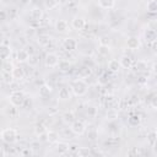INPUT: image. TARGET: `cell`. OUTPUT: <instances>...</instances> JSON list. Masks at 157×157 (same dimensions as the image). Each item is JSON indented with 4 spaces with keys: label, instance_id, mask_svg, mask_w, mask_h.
Listing matches in <instances>:
<instances>
[{
    "label": "cell",
    "instance_id": "obj_1",
    "mask_svg": "<svg viewBox=\"0 0 157 157\" xmlns=\"http://www.w3.org/2000/svg\"><path fill=\"white\" fill-rule=\"evenodd\" d=\"M71 90H72V92H74L75 96L82 97V96H85L87 93L88 87H87V83L83 80H75L71 83Z\"/></svg>",
    "mask_w": 157,
    "mask_h": 157
},
{
    "label": "cell",
    "instance_id": "obj_2",
    "mask_svg": "<svg viewBox=\"0 0 157 157\" xmlns=\"http://www.w3.org/2000/svg\"><path fill=\"white\" fill-rule=\"evenodd\" d=\"M9 101L13 107H21L26 101V96L22 91H12L9 96Z\"/></svg>",
    "mask_w": 157,
    "mask_h": 157
},
{
    "label": "cell",
    "instance_id": "obj_3",
    "mask_svg": "<svg viewBox=\"0 0 157 157\" xmlns=\"http://www.w3.org/2000/svg\"><path fill=\"white\" fill-rule=\"evenodd\" d=\"M0 139L2 141H5L6 144H12L16 141L17 139V132L15 129L12 128H7V129H4L1 132H0Z\"/></svg>",
    "mask_w": 157,
    "mask_h": 157
},
{
    "label": "cell",
    "instance_id": "obj_4",
    "mask_svg": "<svg viewBox=\"0 0 157 157\" xmlns=\"http://www.w3.org/2000/svg\"><path fill=\"white\" fill-rule=\"evenodd\" d=\"M70 131L74 134V135H83L85 131H86V125L82 120H74L71 124H70Z\"/></svg>",
    "mask_w": 157,
    "mask_h": 157
},
{
    "label": "cell",
    "instance_id": "obj_5",
    "mask_svg": "<svg viewBox=\"0 0 157 157\" xmlns=\"http://www.w3.org/2000/svg\"><path fill=\"white\" fill-rule=\"evenodd\" d=\"M77 40L72 37H66L63 39V48L66 52H75L77 49Z\"/></svg>",
    "mask_w": 157,
    "mask_h": 157
},
{
    "label": "cell",
    "instance_id": "obj_6",
    "mask_svg": "<svg viewBox=\"0 0 157 157\" xmlns=\"http://www.w3.org/2000/svg\"><path fill=\"white\" fill-rule=\"evenodd\" d=\"M59 63V56L55 53H47L44 58V64L47 67H55Z\"/></svg>",
    "mask_w": 157,
    "mask_h": 157
},
{
    "label": "cell",
    "instance_id": "obj_7",
    "mask_svg": "<svg viewBox=\"0 0 157 157\" xmlns=\"http://www.w3.org/2000/svg\"><path fill=\"white\" fill-rule=\"evenodd\" d=\"M11 76H12V78H13L15 81L20 82V81H22V80L25 78L26 72H25L23 67H21V66H13V69H12V71H11Z\"/></svg>",
    "mask_w": 157,
    "mask_h": 157
},
{
    "label": "cell",
    "instance_id": "obj_8",
    "mask_svg": "<svg viewBox=\"0 0 157 157\" xmlns=\"http://www.w3.org/2000/svg\"><path fill=\"white\" fill-rule=\"evenodd\" d=\"M140 45H141L140 39H139L137 37H135V36H131V37H129V38L126 39V47H128L129 49H131V50L139 49Z\"/></svg>",
    "mask_w": 157,
    "mask_h": 157
},
{
    "label": "cell",
    "instance_id": "obj_9",
    "mask_svg": "<svg viewBox=\"0 0 157 157\" xmlns=\"http://www.w3.org/2000/svg\"><path fill=\"white\" fill-rule=\"evenodd\" d=\"M43 10L42 9H39V7H33L32 10H31V12H29V17H31V20L32 21H34V22H39L42 18H43Z\"/></svg>",
    "mask_w": 157,
    "mask_h": 157
},
{
    "label": "cell",
    "instance_id": "obj_10",
    "mask_svg": "<svg viewBox=\"0 0 157 157\" xmlns=\"http://www.w3.org/2000/svg\"><path fill=\"white\" fill-rule=\"evenodd\" d=\"M71 26H72L74 29L81 31V29L85 28V26H86V21H85L83 17H75V18L72 20V22H71Z\"/></svg>",
    "mask_w": 157,
    "mask_h": 157
},
{
    "label": "cell",
    "instance_id": "obj_11",
    "mask_svg": "<svg viewBox=\"0 0 157 157\" xmlns=\"http://www.w3.org/2000/svg\"><path fill=\"white\" fill-rule=\"evenodd\" d=\"M11 55V48L7 44H0V59L1 60H7Z\"/></svg>",
    "mask_w": 157,
    "mask_h": 157
},
{
    "label": "cell",
    "instance_id": "obj_12",
    "mask_svg": "<svg viewBox=\"0 0 157 157\" xmlns=\"http://www.w3.org/2000/svg\"><path fill=\"white\" fill-rule=\"evenodd\" d=\"M55 151L59 155H65L69 151V144L64 142V141H59V142L56 141L55 142Z\"/></svg>",
    "mask_w": 157,
    "mask_h": 157
},
{
    "label": "cell",
    "instance_id": "obj_13",
    "mask_svg": "<svg viewBox=\"0 0 157 157\" xmlns=\"http://www.w3.org/2000/svg\"><path fill=\"white\" fill-rule=\"evenodd\" d=\"M119 64H120V67L130 69V67L132 66L134 61H132L131 56H129V55H123V56L120 58V60H119Z\"/></svg>",
    "mask_w": 157,
    "mask_h": 157
},
{
    "label": "cell",
    "instance_id": "obj_14",
    "mask_svg": "<svg viewBox=\"0 0 157 157\" xmlns=\"http://www.w3.org/2000/svg\"><path fill=\"white\" fill-rule=\"evenodd\" d=\"M55 29L58 32H60V33H64V32L69 31V25H67V22L65 20H58L55 22Z\"/></svg>",
    "mask_w": 157,
    "mask_h": 157
},
{
    "label": "cell",
    "instance_id": "obj_15",
    "mask_svg": "<svg viewBox=\"0 0 157 157\" xmlns=\"http://www.w3.org/2000/svg\"><path fill=\"white\" fill-rule=\"evenodd\" d=\"M156 38H157V33L155 29L152 28H147L145 31V39L147 43H152V42H156Z\"/></svg>",
    "mask_w": 157,
    "mask_h": 157
},
{
    "label": "cell",
    "instance_id": "obj_16",
    "mask_svg": "<svg viewBox=\"0 0 157 157\" xmlns=\"http://www.w3.org/2000/svg\"><path fill=\"white\" fill-rule=\"evenodd\" d=\"M52 92H53V87H52L49 83H43V85L39 87V94H40L42 97H48Z\"/></svg>",
    "mask_w": 157,
    "mask_h": 157
},
{
    "label": "cell",
    "instance_id": "obj_17",
    "mask_svg": "<svg viewBox=\"0 0 157 157\" xmlns=\"http://www.w3.org/2000/svg\"><path fill=\"white\" fill-rule=\"evenodd\" d=\"M58 97H59V99H61V101H67V99H70V98H71L70 90H69L67 87H61V88L59 90Z\"/></svg>",
    "mask_w": 157,
    "mask_h": 157
},
{
    "label": "cell",
    "instance_id": "obj_18",
    "mask_svg": "<svg viewBox=\"0 0 157 157\" xmlns=\"http://www.w3.org/2000/svg\"><path fill=\"white\" fill-rule=\"evenodd\" d=\"M28 58H29V54L25 50V49H20L18 52H17V55H16V60L18 61V63H26V61H28Z\"/></svg>",
    "mask_w": 157,
    "mask_h": 157
},
{
    "label": "cell",
    "instance_id": "obj_19",
    "mask_svg": "<svg viewBox=\"0 0 157 157\" xmlns=\"http://www.w3.org/2000/svg\"><path fill=\"white\" fill-rule=\"evenodd\" d=\"M108 69H109V71L110 72H118L119 70H120V64H119V61L117 60V59H110L109 61H108Z\"/></svg>",
    "mask_w": 157,
    "mask_h": 157
},
{
    "label": "cell",
    "instance_id": "obj_20",
    "mask_svg": "<svg viewBox=\"0 0 157 157\" xmlns=\"http://www.w3.org/2000/svg\"><path fill=\"white\" fill-rule=\"evenodd\" d=\"M75 119H76V117H75V113H74L72 110L65 112V113L63 114V120H64L66 124H71Z\"/></svg>",
    "mask_w": 157,
    "mask_h": 157
},
{
    "label": "cell",
    "instance_id": "obj_21",
    "mask_svg": "<svg viewBox=\"0 0 157 157\" xmlns=\"http://www.w3.org/2000/svg\"><path fill=\"white\" fill-rule=\"evenodd\" d=\"M128 123L129 125L131 126H137L140 123H141V118L139 114H131L129 118H128Z\"/></svg>",
    "mask_w": 157,
    "mask_h": 157
},
{
    "label": "cell",
    "instance_id": "obj_22",
    "mask_svg": "<svg viewBox=\"0 0 157 157\" xmlns=\"http://www.w3.org/2000/svg\"><path fill=\"white\" fill-rule=\"evenodd\" d=\"M47 137H48V142L54 144V142L58 141L59 134H58L56 131H53V130H47Z\"/></svg>",
    "mask_w": 157,
    "mask_h": 157
},
{
    "label": "cell",
    "instance_id": "obj_23",
    "mask_svg": "<svg viewBox=\"0 0 157 157\" xmlns=\"http://www.w3.org/2000/svg\"><path fill=\"white\" fill-rule=\"evenodd\" d=\"M56 66L59 67V70H60V71H67V70L70 69L71 64H70V61H69V60L63 59V60H59V63H58V65H56Z\"/></svg>",
    "mask_w": 157,
    "mask_h": 157
},
{
    "label": "cell",
    "instance_id": "obj_24",
    "mask_svg": "<svg viewBox=\"0 0 157 157\" xmlns=\"http://www.w3.org/2000/svg\"><path fill=\"white\" fill-rule=\"evenodd\" d=\"M115 4V0H98V5L102 9H112Z\"/></svg>",
    "mask_w": 157,
    "mask_h": 157
},
{
    "label": "cell",
    "instance_id": "obj_25",
    "mask_svg": "<svg viewBox=\"0 0 157 157\" xmlns=\"http://www.w3.org/2000/svg\"><path fill=\"white\" fill-rule=\"evenodd\" d=\"M135 69L137 71H146L148 69V65H147V61L145 60H137L135 63Z\"/></svg>",
    "mask_w": 157,
    "mask_h": 157
},
{
    "label": "cell",
    "instance_id": "obj_26",
    "mask_svg": "<svg viewBox=\"0 0 157 157\" xmlns=\"http://www.w3.org/2000/svg\"><path fill=\"white\" fill-rule=\"evenodd\" d=\"M156 140H157V132H156V130H152L147 135V141H148V144H150L151 147L156 146Z\"/></svg>",
    "mask_w": 157,
    "mask_h": 157
},
{
    "label": "cell",
    "instance_id": "obj_27",
    "mask_svg": "<svg viewBox=\"0 0 157 157\" xmlns=\"http://www.w3.org/2000/svg\"><path fill=\"white\" fill-rule=\"evenodd\" d=\"M76 155L80 157H88L90 155H92V152L88 147H78L76 151Z\"/></svg>",
    "mask_w": 157,
    "mask_h": 157
},
{
    "label": "cell",
    "instance_id": "obj_28",
    "mask_svg": "<svg viewBox=\"0 0 157 157\" xmlns=\"http://www.w3.org/2000/svg\"><path fill=\"white\" fill-rule=\"evenodd\" d=\"M47 126L43 124V123H38V124H36V126H34V134L38 136V135H40V134H44V132H47Z\"/></svg>",
    "mask_w": 157,
    "mask_h": 157
},
{
    "label": "cell",
    "instance_id": "obj_29",
    "mask_svg": "<svg viewBox=\"0 0 157 157\" xmlns=\"http://www.w3.org/2000/svg\"><path fill=\"white\" fill-rule=\"evenodd\" d=\"M44 6L48 10H54L59 6V1L58 0H44Z\"/></svg>",
    "mask_w": 157,
    "mask_h": 157
},
{
    "label": "cell",
    "instance_id": "obj_30",
    "mask_svg": "<svg viewBox=\"0 0 157 157\" xmlns=\"http://www.w3.org/2000/svg\"><path fill=\"white\" fill-rule=\"evenodd\" d=\"M146 9H147V11L151 12V13L156 12V11H157V2H156L155 0H150V1L147 2V5H146Z\"/></svg>",
    "mask_w": 157,
    "mask_h": 157
},
{
    "label": "cell",
    "instance_id": "obj_31",
    "mask_svg": "<svg viewBox=\"0 0 157 157\" xmlns=\"http://www.w3.org/2000/svg\"><path fill=\"white\" fill-rule=\"evenodd\" d=\"M92 75V69L88 66H83L81 70H80V76L81 77H88V76H91Z\"/></svg>",
    "mask_w": 157,
    "mask_h": 157
},
{
    "label": "cell",
    "instance_id": "obj_32",
    "mask_svg": "<svg viewBox=\"0 0 157 157\" xmlns=\"http://www.w3.org/2000/svg\"><path fill=\"white\" fill-rule=\"evenodd\" d=\"M98 43L99 45H105V47H109L110 45V38L108 36H102L98 38Z\"/></svg>",
    "mask_w": 157,
    "mask_h": 157
},
{
    "label": "cell",
    "instance_id": "obj_33",
    "mask_svg": "<svg viewBox=\"0 0 157 157\" xmlns=\"http://www.w3.org/2000/svg\"><path fill=\"white\" fill-rule=\"evenodd\" d=\"M109 53H110L109 47H105V45H99V47H98V54L105 56V55H108Z\"/></svg>",
    "mask_w": 157,
    "mask_h": 157
},
{
    "label": "cell",
    "instance_id": "obj_34",
    "mask_svg": "<svg viewBox=\"0 0 157 157\" xmlns=\"http://www.w3.org/2000/svg\"><path fill=\"white\" fill-rule=\"evenodd\" d=\"M2 77L4 78H1V80H4V82L5 83H11L12 82V76H11V72H6V71H2Z\"/></svg>",
    "mask_w": 157,
    "mask_h": 157
},
{
    "label": "cell",
    "instance_id": "obj_35",
    "mask_svg": "<svg viewBox=\"0 0 157 157\" xmlns=\"http://www.w3.org/2000/svg\"><path fill=\"white\" fill-rule=\"evenodd\" d=\"M12 69H13V65H12L10 61L5 60V63L2 64V71H6V72H11V71H12Z\"/></svg>",
    "mask_w": 157,
    "mask_h": 157
},
{
    "label": "cell",
    "instance_id": "obj_36",
    "mask_svg": "<svg viewBox=\"0 0 157 157\" xmlns=\"http://www.w3.org/2000/svg\"><path fill=\"white\" fill-rule=\"evenodd\" d=\"M20 155H21V156H32V155H33V151H32L29 147H25V148H22V150L20 151Z\"/></svg>",
    "mask_w": 157,
    "mask_h": 157
},
{
    "label": "cell",
    "instance_id": "obj_37",
    "mask_svg": "<svg viewBox=\"0 0 157 157\" xmlns=\"http://www.w3.org/2000/svg\"><path fill=\"white\" fill-rule=\"evenodd\" d=\"M38 58H37V55L36 54H32V55H29V58H28V63H29V65H36V64H38Z\"/></svg>",
    "mask_w": 157,
    "mask_h": 157
},
{
    "label": "cell",
    "instance_id": "obj_38",
    "mask_svg": "<svg viewBox=\"0 0 157 157\" xmlns=\"http://www.w3.org/2000/svg\"><path fill=\"white\" fill-rule=\"evenodd\" d=\"M25 50L29 54V55H32V54H36V50H34V47L32 45V44H27L26 47H25Z\"/></svg>",
    "mask_w": 157,
    "mask_h": 157
},
{
    "label": "cell",
    "instance_id": "obj_39",
    "mask_svg": "<svg viewBox=\"0 0 157 157\" xmlns=\"http://www.w3.org/2000/svg\"><path fill=\"white\" fill-rule=\"evenodd\" d=\"M39 146H40L39 140H38V141H32V142H31V145H29V148L33 151V150H38V148H39Z\"/></svg>",
    "mask_w": 157,
    "mask_h": 157
},
{
    "label": "cell",
    "instance_id": "obj_40",
    "mask_svg": "<svg viewBox=\"0 0 157 157\" xmlns=\"http://www.w3.org/2000/svg\"><path fill=\"white\" fill-rule=\"evenodd\" d=\"M96 113H97V108H96V107H92V105H91V107H87V114L94 117Z\"/></svg>",
    "mask_w": 157,
    "mask_h": 157
},
{
    "label": "cell",
    "instance_id": "obj_41",
    "mask_svg": "<svg viewBox=\"0 0 157 157\" xmlns=\"http://www.w3.org/2000/svg\"><path fill=\"white\" fill-rule=\"evenodd\" d=\"M38 140H39V142H48L47 132H44V134H40V135H38Z\"/></svg>",
    "mask_w": 157,
    "mask_h": 157
},
{
    "label": "cell",
    "instance_id": "obj_42",
    "mask_svg": "<svg viewBox=\"0 0 157 157\" xmlns=\"http://www.w3.org/2000/svg\"><path fill=\"white\" fill-rule=\"evenodd\" d=\"M108 81H109V77H108L107 75H102V76H101V78H99V83H102V85L107 83Z\"/></svg>",
    "mask_w": 157,
    "mask_h": 157
},
{
    "label": "cell",
    "instance_id": "obj_43",
    "mask_svg": "<svg viewBox=\"0 0 157 157\" xmlns=\"http://www.w3.org/2000/svg\"><path fill=\"white\" fill-rule=\"evenodd\" d=\"M151 107H152V109L157 108V98H156V96H153L152 99H151Z\"/></svg>",
    "mask_w": 157,
    "mask_h": 157
},
{
    "label": "cell",
    "instance_id": "obj_44",
    "mask_svg": "<svg viewBox=\"0 0 157 157\" xmlns=\"http://www.w3.org/2000/svg\"><path fill=\"white\" fill-rule=\"evenodd\" d=\"M7 17V13L5 10H0V21H5Z\"/></svg>",
    "mask_w": 157,
    "mask_h": 157
},
{
    "label": "cell",
    "instance_id": "obj_45",
    "mask_svg": "<svg viewBox=\"0 0 157 157\" xmlns=\"http://www.w3.org/2000/svg\"><path fill=\"white\" fill-rule=\"evenodd\" d=\"M77 148H78V146H77L76 144H72V145H69V151H72V152L75 151V152H76V151H77Z\"/></svg>",
    "mask_w": 157,
    "mask_h": 157
},
{
    "label": "cell",
    "instance_id": "obj_46",
    "mask_svg": "<svg viewBox=\"0 0 157 157\" xmlns=\"http://www.w3.org/2000/svg\"><path fill=\"white\" fill-rule=\"evenodd\" d=\"M2 156H5V151H4V150L0 147V157H2Z\"/></svg>",
    "mask_w": 157,
    "mask_h": 157
},
{
    "label": "cell",
    "instance_id": "obj_47",
    "mask_svg": "<svg viewBox=\"0 0 157 157\" xmlns=\"http://www.w3.org/2000/svg\"><path fill=\"white\" fill-rule=\"evenodd\" d=\"M1 85H2V80H1V77H0V87H1Z\"/></svg>",
    "mask_w": 157,
    "mask_h": 157
},
{
    "label": "cell",
    "instance_id": "obj_48",
    "mask_svg": "<svg viewBox=\"0 0 157 157\" xmlns=\"http://www.w3.org/2000/svg\"><path fill=\"white\" fill-rule=\"evenodd\" d=\"M1 38H2V34H1V33H0V40H1Z\"/></svg>",
    "mask_w": 157,
    "mask_h": 157
}]
</instances>
